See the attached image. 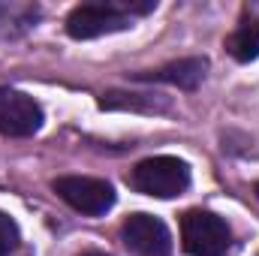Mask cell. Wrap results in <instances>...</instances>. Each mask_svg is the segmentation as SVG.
<instances>
[{"label": "cell", "instance_id": "52a82bcc", "mask_svg": "<svg viewBox=\"0 0 259 256\" xmlns=\"http://www.w3.org/2000/svg\"><path fill=\"white\" fill-rule=\"evenodd\" d=\"M205 58H184V61H175V64H166L154 72H139L136 78L142 81H166V84H178L184 91H193L196 84L205 78Z\"/></svg>", "mask_w": 259, "mask_h": 256}, {"label": "cell", "instance_id": "ba28073f", "mask_svg": "<svg viewBox=\"0 0 259 256\" xmlns=\"http://www.w3.org/2000/svg\"><path fill=\"white\" fill-rule=\"evenodd\" d=\"M226 52L238 61V64H250L259 58V18L247 15L241 18V24L229 33L226 39Z\"/></svg>", "mask_w": 259, "mask_h": 256}, {"label": "cell", "instance_id": "8992f818", "mask_svg": "<svg viewBox=\"0 0 259 256\" xmlns=\"http://www.w3.org/2000/svg\"><path fill=\"white\" fill-rule=\"evenodd\" d=\"M121 238L133 253L139 256H169L172 253V235L160 217L151 214H133L121 226Z\"/></svg>", "mask_w": 259, "mask_h": 256}, {"label": "cell", "instance_id": "277c9868", "mask_svg": "<svg viewBox=\"0 0 259 256\" xmlns=\"http://www.w3.org/2000/svg\"><path fill=\"white\" fill-rule=\"evenodd\" d=\"M55 193L64 199L69 208L81 211V214H91V217H100L106 214L112 205H115V190L109 181H100V178H88V175H64V178H55Z\"/></svg>", "mask_w": 259, "mask_h": 256}, {"label": "cell", "instance_id": "9c48e42d", "mask_svg": "<svg viewBox=\"0 0 259 256\" xmlns=\"http://www.w3.org/2000/svg\"><path fill=\"white\" fill-rule=\"evenodd\" d=\"M103 106H109V109H142V112H160V109H166V100H157V94L151 97V94H118V91H112V94H106Z\"/></svg>", "mask_w": 259, "mask_h": 256}, {"label": "cell", "instance_id": "30bf717a", "mask_svg": "<svg viewBox=\"0 0 259 256\" xmlns=\"http://www.w3.org/2000/svg\"><path fill=\"white\" fill-rule=\"evenodd\" d=\"M18 238H21L18 223H15L9 214H3V211H0V256L12 253V250L18 247Z\"/></svg>", "mask_w": 259, "mask_h": 256}, {"label": "cell", "instance_id": "6da1fadb", "mask_svg": "<svg viewBox=\"0 0 259 256\" xmlns=\"http://www.w3.org/2000/svg\"><path fill=\"white\" fill-rule=\"evenodd\" d=\"M130 187L154 199H172L190 187V166L178 157H148L130 172Z\"/></svg>", "mask_w": 259, "mask_h": 256}, {"label": "cell", "instance_id": "8fae6325", "mask_svg": "<svg viewBox=\"0 0 259 256\" xmlns=\"http://www.w3.org/2000/svg\"><path fill=\"white\" fill-rule=\"evenodd\" d=\"M81 256H106V253H100V250H91V253H81Z\"/></svg>", "mask_w": 259, "mask_h": 256}, {"label": "cell", "instance_id": "5b68a950", "mask_svg": "<svg viewBox=\"0 0 259 256\" xmlns=\"http://www.w3.org/2000/svg\"><path fill=\"white\" fill-rule=\"evenodd\" d=\"M39 127H42L39 103L15 88H0V136L24 139L33 136Z\"/></svg>", "mask_w": 259, "mask_h": 256}, {"label": "cell", "instance_id": "7c38bea8", "mask_svg": "<svg viewBox=\"0 0 259 256\" xmlns=\"http://www.w3.org/2000/svg\"><path fill=\"white\" fill-rule=\"evenodd\" d=\"M256 193H259V184H256Z\"/></svg>", "mask_w": 259, "mask_h": 256}, {"label": "cell", "instance_id": "7a4b0ae2", "mask_svg": "<svg viewBox=\"0 0 259 256\" xmlns=\"http://www.w3.org/2000/svg\"><path fill=\"white\" fill-rule=\"evenodd\" d=\"M181 241L190 256H223L229 250L232 232L223 217L193 208L181 217Z\"/></svg>", "mask_w": 259, "mask_h": 256}, {"label": "cell", "instance_id": "3957f363", "mask_svg": "<svg viewBox=\"0 0 259 256\" xmlns=\"http://www.w3.org/2000/svg\"><path fill=\"white\" fill-rule=\"evenodd\" d=\"M130 12L124 3H81L66 15V33L72 39H97L103 33L124 30Z\"/></svg>", "mask_w": 259, "mask_h": 256}]
</instances>
